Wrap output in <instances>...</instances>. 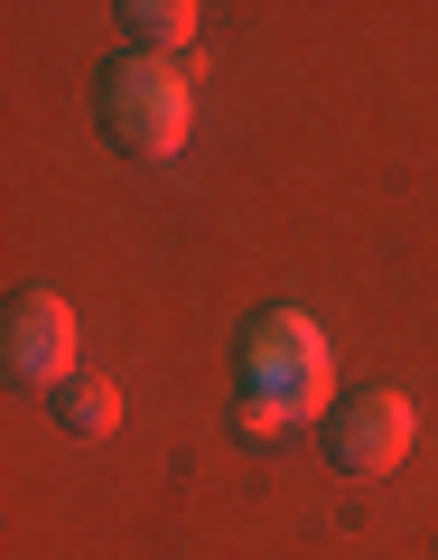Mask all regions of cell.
<instances>
[{
	"instance_id": "cell-2",
	"label": "cell",
	"mask_w": 438,
	"mask_h": 560,
	"mask_svg": "<svg viewBox=\"0 0 438 560\" xmlns=\"http://www.w3.org/2000/svg\"><path fill=\"white\" fill-rule=\"evenodd\" d=\"M242 393L271 401L280 420H327L336 411V355H327L308 308H261L242 327Z\"/></svg>"
},
{
	"instance_id": "cell-4",
	"label": "cell",
	"mask_w": 438,
	"mask_h": 560,
	"mask_svg": "<svg viewBox=\"0 0 438 560\" xmlns=\"http://www.w3.org/2000/svg\"><path fill=\"white\" fill-rule=\"evenodd\" d=\"M0 364H10L28 393L57 401L66 383H75V308H66L57 290H20L10 318H0Z\"/></svg>"
},
{
	"instance_id": "cell-3",
	"label": "cell",
	"mask_w": 438,
	"mask_h": 560,
	"mask_svg": "<svg viewBox=\"0 0 438 560\" xmlns=\"http://www.w3.org/2000/svg\"><path fill=\"white\" fill-rule=\"evenodd\" d=\"M327 430V467L336 477H392L401 458H411V401L392 393V383H355V393H336V411L318 420Z\"/></svg>"
},
{
	"instance_id": "cell-6",
	"label": "cell",
	"mask_w": 438,
	"mask_h": 560,
	"mask_svg": "<svg viewBox=\"0 0 438 560\" xmlns=\"http://www.w3.org/2000/svg\"><path fill=\"white\" fill-rule=\"evenodd\" d=\"M57 430H75V440H113V430H121V393L103 374H75L57 393Z\"/></svg>"
},
{
	"instance_id": "cell-1",
	"label": "cell",
	"mask_w": 438,
	"mask_h": 560,
	"mask_svg": "<svg viewBox=\"0 0 438 560\" xmlns=\"http://www.w3.org/2000/svg\"><path fill=\"white\" fill-rule=\"evenodd\" d=\"M94 113H103V140H113L121 160H178L187 121H197V94H187L178 57H131L121 47L94 75Z\"/></svg>"
},
{
	"instance_id": "cell-5",
	"label": "cell",
	"mask_w": 438,
	"mask_h": 560,
	"mask_svg": "<svg viewBox=\"0 0 438 560\" xmlns=\"http://www.w3.org/2000/svg\"><path fill=\"white\" fill-rule=\"evenodd\" d=\"M121 47L131 57H178V47H197V10L187 0H121Z\"/></svg>"
},
{
	"instance_id": "cell-7",
	"label": "cell",
	"mask_w": 438,
	"mask_h": 560,
	"mask_svg": "<svg viewBox=\"0 0 438 560\" xmlns=\"http://www.w3.org/2000/svg\"><path fill=\"white\" fill-rule=\"evenodd\" d=\"M234 420H242V440H280V430H289V420H280V411H271V401H242V411H234Z\"/></svg>"
}]
</instances>
